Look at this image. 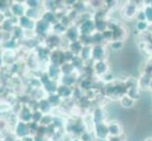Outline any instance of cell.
Here are the masks:
<instances>
[{
  "label": "cell",
  "instance_id": "1",
  "mask_svg": "<svg viewBox=\"0 0 152 141\" xmlns=\"http://www.w3.org/2000/svg\"><path fill=\"white\" fill-rule=\"evenodd\" d=\"M39 78L42 83V90H43L44 93H45V95L50 93H56L58 85H59L58 81L50 79L45 72H44Z\"/></svg>",
  "mask_w": 152,
  "mask_h": 141
},
{
  "label": "cell",
  "instance_id": "2",
  "mask_svg": "<svg viewBox=\"0 0 152 141\" xmlns=\"http://www.w3.org/2000/svg\"><path fill=\"white\" fill-rule=\"evenodd\" d=\"M93 134L96 140L106 141L109 137L107 122H99L93 125Z\"/></svg>",
  "mask_w": 152,
  "mask_h": 141
},
{
  "label": "cell",
  "instance_id": "3",
  "mask_svg": "<svg viewBox=\"0 0 152 141\" xmlns=\"http://www.w3.org/2000/svg\"><path fill=\"white\" fill-rule=\"evenodd\" d=\"M51 27L52 25H49L48 23H46L45 20L43 19H39L35 22L34 25V29L33 32L35 36L37 37H46L50 32H51Z\"/></svg>",
  "mask_w": 152,
  "mask_h": 141
},
{
  "label": "cell",
  "instance_id": "4",
  "mask_svg": "<svg viewBox=\"0 0 152 141\" xmlns=\"http://www.w3.org/2000/svg\"><path fill=\"white\" fill-rule=\"evenodd\" d=\"M80 36H91L96 31L93 19H89L77 25Z\"/></svg>",
  "mask_w": 152,
  "mask_h": 141
},
{
  "label": "cell",
  "instance_id": "5",
  "mask_svg": "<svg viewBox=\"0 0 152 141\" xmlns=\"http://www.w3.org/2000/svg\"><path fill=\"white\" fill-rule=\"evenodd\" d=\"M93 74L97 77H102L109 72V64L107 60L93 61L92 64Z\"/></svg>",
  "mask_w": 152,
  "mask_h": 141
},
{
  "label": "cell",
  "instance_id": "6",
  "mask_svg": "<svg viewBox=\"0 0 152 141\" xmlns=\"http://www.w3.org/2000/svg\"><path fill=\"white\" fill-rule=\"evenodd\" d=\"M91 59L92 61L106 60V47L103 44L92 45Z\"/></svg>",
  "mask_w": 152,
  "mask_h": 141
},
{
  "label": "cell",
  "instance_id": "7",
  "mask_svg": "<svg viewBox=\"0 0 152 141\" xmlns=\"http://www.w3.org/2000/svg\"><path fill=\"white\" fill-rule=\"evenodd\" d=\"M9 10L10 12L12 13V17L14 18H20L21 16L25 15L26 12V6L23 2H19V1H13L12 4H10L9 6Z\"/></svg>",
  "mask_w": 152,
  "mask_h": 141
},
{
  "label": "cell",
  "instance_id": "8",
  "mask_svg": "<svg viewBox=\"0 0 152 141\" xmlns=\"http://www.w3.org/2000/svg\"><path fill=\"white\" fill-rule=\"evenodd\" d=\"M64 61V50L62 49H55L51 50L49 56H48V63L53 64L56 66H61Z\"/></svg>",
  "mask_w": 152,
  "mask_h": 141
},
{
  "label": "cell",
  "instance_id": "9",
  "mask_svg": "<svg viewBox=\"0 0 152 141\" xmlns=\"http://www.w3.org/2000/svg\"><path fill=\"white\" fill-rule=\"evenodd\" d=\"M109 137H121L124 134L123 125L117 121H111L107 122Z\"/></svg>",
  "mask_w": 152,
  "mask_h": 141
},
{
  "label": "cell",
  "instance_id": "10",
  "mask_svg": "<svg viewBox=\"0 0 152 141\" xmlns=\"http://www.w3.org/2000/svg\"><path fill=\"white\" fill-rule=\"evenodd\" d=\"M121 12L122 16L124 18H126L127 20H132L136 17V14H137L138 12L137 5L134 4L133 2H128L127 4H125Z\"/></svg>",
  "mask_w": 152,
  "mask_h": 141
},
{
  "label": "cell",
  "instance_id": "11",
  "mask_svg": "<svg viewBox=\"0 0 152 141\" xmlns=\"http://www.w3.org/2000/svg\"><path fill=\"white\" fill-rule=\"evenodd\" d=\"M29 134L28 123L17 121L13 126V135L15 138H23L26 135Z\"/></svg>",
  "mask_w": 152,
  "mask_h": 141
},
{
  "label": "cell",
  "instance_id": "12",
  "mask_svg": "<svg viewBox=\"0 0 152 141\" xmlns=\"http://www.w3.org/2000/svg\"><path fill=\"white\" fill-rule=\"evenodd\" d=\"M17 121H23L25 123H29L32 121V111L25 104L21 106L19 112L17 113Z\"/></svg>",
  "mask_w": 152,
  "mask_h": 141
},
{
  "label": "cell",
  "instance_id": "13",
  "mask_svg": "<svg viewBox=\"0 0 152 141\" xmlns=\"http://www.w3.org/2000/svg\"><path fill=\"white\" fill-rule=\"evenodd\" d=\"M77 72L74 74H69V75H64V74H61L59 79H58V83L61 85H64L67 87H73L77 85V79H78V76L77 75Z\"/></svg>",
  "mask_w": 152,
  "mask_h": 141
},
{
  "label": "cell",
  "instance_id": "14",
  "mask_svg": "<svg viewBox=\"0 0 152 141\" xmlns=\"http://www.w3.org/2000/svg\"><path fill=\"white\" fill-rule=\"evenodd\" d=\"M80 33H78L77 27V25H71L70 27H68L65 31V33L64 35V40L67 41L68 43H72V41H76L80 40Z\"/></svg>",
  "mask_w": 152,
  "mask_h": 141
},
{
  "label": "cell",
  "instance_id": "15",
  "mask_svg": "<svg viewBox=\"0 0 152 141\" xmlns=\"http://www.w3.org/2000/svg\"><path fill=\"white\" fill-rule=\"evenodd\" d=\"M56 93L58 94L62 101H65V100H69V99L72 98V94H73V87H67L64 85H61L59 84L57 87V90Z\"/></svg>",
  "mask_w": 152,
  "mask_h": 141
},
{
  "label": "cell",
  "instance_id": "16",
  "mask_svg": "<svg viewBox=\"0 0 152 141\" xmlns=\"http://www.w3.org/2000/svg\"><path fill=\"white\" fill-rule=\"evenodd\" d=\"M17 25H19L21 28L24 29L26 32L27 31H33L35 21L30 20L26 15H23V16H21L20 18L17 19Z\"/></svg>",
  "mask_w": 152,
  "mask_h": 141
},
{
  "label": "cell",
  "instance_id": "17",
  "mask_svg": "<svg viewBox=\"0 0 152 141\" xmlns=\"http://www.w3.org/2000/svg\"><path fill=\"white\" fill-rule=\"evenodd\" d=\"M17 53L15 50H3V64L10 66L16 62Z\"/></svg>",
  "mask_w": 152,
  "mask_h": 141
},
{
  "label": "cell",
  "instance_id": "18",
  "mask_svg": "<svg viewBox=\"0 0 152 141\" xmlns=\"http://www.w3.org/2000/svg\"><path fill=\"white\" fill-rule=\"evenodd\" d=\"M107 115L106 112L103 108L97 107L95 110L93 111L92 116H91V119L93 121V124L95 123H99V122H106V119H107Z\"/></svg>",
  "mask_w": 152,
  "mask_h": 141
},
{
  "label": "cell",
  "instance_id": "19",
  "mask_svg": "<svg viewBox=\"0 0 152 141\" xmlns=\"http://www.w3.org/2000/svg\"><path fill=\"white\" fill-rule=\"evenodd\" d=\"M45 72H46V74L48 75V77L50 78V79H53V80H56V81H58V79H59V77L61 75L60 67L53 65V64H49V63H48V65H46Z\"/></svg>",
  "mask_w": 152,
  "mask_h": 141
},
{
  "label": "cell",
  "instance_id": "20",
  "mask_svg": "<svg viewBox=\"0 0 152 141\" xmlns=\"http://www.w3.org/2000/svg\"><path fill=\"white\" fill-rule=\"evenodd\" d=\"M17 25V18H9V19H5V21L2 23V25H0L1 27V31L5 33H9L10 34V32L12 31L13 27Z\"/></svg>",
  "mask_w": 152,
  "mask_h": 141
},
{
  "label": "cell",
  "instance_id": "21",
  "mask_svg": "<svg viewBox=\"0 0 152 141\" xmlns=\"http://www.w3.org/2000/svg\"><path fill=\"white\" fill-rule=\"evenodd\" d=\"M38 110L44 115L51 114L52 110H53V107L50 106V103L45 99V97H44L38 100Z\"/></svg>",
  "mask_w": 152,
  "mask_h": 141
},
{
  "label": "cell",
  "instance_id": "22",
  "mask_svg": "<svg viewBox=\"0 0 152 141\" xmlns=\"http://www.w3.org/2000/svg\"><path fill=\"white\" fill-rule=\"evenodd\" d=\"M46 100L48 101V103H50V106L53 107V109L56 108H60L61 103H62V100L58 96L57 93H50V94H46L45 96Z\"/></svg>",
  "mask_w": 152,
  "mask_h": 141
},
{
  "label": "cell",
  "instance_id": "23",
  "mask_svg": "<svg viewBox=\"0 0 152 141\" xmlns=\"http://www.w3.org/2000/svg\"><path fill=\"white\" fill-rule=\"evenodd\" d=\"M41 19L45 20L46 23H48L51 25L59 22V18H58L57 14L54 12H48V10H44L43 13H42Z\"/></svg>",
  "mask_w": 152,
  "mask_h": 141
},
{
  "label": "cell",
  "instance_id": "24",
  "mask_svg": "<svg viewBox=\"0 0 152 141\" xmlns=\"http://www.w3.org/2000/svg\"><path fill=\"white\" fill-rule=\"evenodd\" d=\"M43 9H28L26 8V12H25V15L28 18H29L32 21H37L41 18L42 13H43Z\"/></svg>",
  "mask_w": 152,
  "mask_h": 141
},
{
  "label": "cell",
  "instance_id": "25",
  "mask_svg": "<svg viewBox=\"0 0 152 141\" xmlns=\"http://www.w3.org/2000/svg\"><path fill=\"white\" fill-rule=\"evenodd\" d=\"M60 72H61V74H64V75L74 74L77 72L75 68L71 64V62H64V63L60 66Z\"/></svg>",
  "mask_w": 152,
  "mask_h": 141
},
{
  "label": "cell",
  "instance_id": "26",
  "mask_svg": "<svg viewBox=\"0 0 152 141\" xmlns=\"http://www.w3.org/2000/svg\"><path fill=\"white\" fill-rule=\"evenodd\" d=\"M82 47H83L82 43L80 41V40H78L72 41V43H68L67 49L69 50L73 55L78 56V54H80V52L81 49H82Z\"/></svg>",
  "mask_w": 152,
  "mask_h": 141
},
{
  "label": "cell",
  "instance_id": "27",
  "mask_svg": "<svg viewBox=\"0 0 152 141\" xmlns=\"http://www.w3.org/2000/svg\"><path fill=\"white\" fill-rule=\"evenodd\" d=\"M119 103H120L121 107H123L125 109L132 108L134 106V104H135V101L132 100L130 97H129L127 94H125V95H123L121 98L119 99Z\"/></svg>",
  "mask_w": 152,
  "mask_h": 141
},
{
  "label": "cell",
  "instance_id": "28",
  "mask_svg": "<svg viewBox=\"0 0 152 141\" xmlns=\"http://www.w3.org/2000/svg\"><path fill=\"white\" fill-rule=\"evenodd\" d=\"M10 36H12V38L14 39L15 40L20 41L23 39H25V30L21 28L19 25H16L13 27L12 32H10Z\"/></svg>",
  "mask_w": 152,
  "mask_h": 141
},
{
  "label": "cell",
  "instance_id": "29",
  "mask_svg": "<svg viewBox=\"0 0 152 141\" xmlns=\"http://www.w3.org/2000/svg\"><path fill=\"white\" fill-rule=\"evenodd\" d=\"M91 50H92V46H83L81 51L80 52V54H78V56L83 60L84 63L92 60L91 59Z\"/></svg>",
  "mask_w": 152,
  "mask_h": 141
},
{
  "label": "cell",
  "instance_id": "30",
  "mask_svg": "<svg viewBox=\"0 0 152 141\" xmlns=\"http://www.w3.org/2000/svg\"><path fill=\"white\" fill-rule=\"evenodd\" d=\"M66 27L64 25H61L60 22H58L57 24L53 25L51 27V33H53L57 36H60V37H64V35L66 31Z\"/></svg>",
  "mask_w": 152,
  "mask_h": 141
},
{
  "label": "cell",
  "instance_id": "31",
  "mask_svg": "<svg viewBox=\"0 0 152 141\" xmlns=\"http://www.w3.org/2000/svg\"><path fill=\"white\" fill-rule=\"evenodd\" d=\"M17 44H18V41L10 37V39L5 40L0 46H1L2 50H15L16 49Z\"/></svg>",
  "mask_w": 152,
  "mask_h": 141
},
{
  "label": "cell",
  "instance_id": "32",
  "mask_svg": "<svg viewBox=\"0 0 152 141\" xmlns=\"http://www.w3.org/2000/svg\"><path fill=\"white\" fill-rule=\"evenodd\" d=\"M71 64L73 65V67L75 68V70L77 72H80L83 70V68L85 66V63L83 62V60L80 59L78 56H75L74 59L71 60Z\"/></svg>",
  "mask_w": 152,
  "mask_h": 141
},
{
  "label": "cell",
  "instance_id": "33",
  "mask_svg": "<svg viewBox=\"0 0 152 141\" xmlns=\"http://www.w3.org/2000/svg\"><path fill=\"white\" fill-rule=\"evenodd\" d=\"M78 87H80L84 92H87L93 88L94 83L90 78H84V79L80 81V83H78Z\"/></svg>",
  "mask_w": 152,
  "mask_h": 141
},
{
  "label": "cell",
  "instance_id": "34",
  "mask_svg": "<svg viewBox=\"0 0 152 141\" xmlns=\"http://www.w3.org/2000/svg\"><path fill=\"white\" fill-rule=\"evenodd\" d=\"M151 75L148 74H145L142 75V77L140 78L139 81L137 82L138 83V86H141V87H144V88H146V87H149V85H150V82H151Z\"/></svg>",
  "mask_w": 152,
  "mask_h": 141
},
{
  "label": "cell",
  "instance_id": "35",
  "mask_svg": "<svg viewBox=\"0 0 152 141\" xmlns=\"http://www.w3.org/2000/svg\"><path fill=\"white\" fill-rule=\"evenodd\" d=\"M91 41H92V45L95 44H103V37H102V33L101 32H97L95 31L91 36Z\"/></svg>",
  "mask_w": 152,
  "mask_h": 141
},
{
  "label": "cell",
  "instance_id": "36",
  "mask_svg": "<svg viewBox=\"0 0 152 141\" xmlns=\"http://www.w3.org/2000/svg\"><path fill=\"white\" fill-rule=\"evenodd\" d=\"M24 4L26 8L28 9H42V6H43V2L39 0H27V1H24Z\"/></svg>",
  "mask_w": 152,
  "mask_h": 141
},
{
  "label": "cell",
  "instance_id": "37",
  "mask_svg": "<svg viewBox=\"0 0 152 141\" xmlns=\"http://www.w3.org/2000/svg\"><path fill=\"white\" fill-rule=\"evenodd\" d=\"M126 94H127L129 97L132 98V100H134L135 102L140 98V92L138 90V87H129V88H128Z\"/></svg>",
  "mask_w": 152,
  "mask_h": 141
},
{
  "label": "cell",
  "instance_id": "38",
  "mask_svg": "<svg viewBox=\"0 0 152 141\" xmlns=\"http://www.w3.org/2000/svg\"><path fill=\"white\" fill-rule=\"evenodd\" d=\"M84 91H83L81 88L78 86H75L73 87V94H72V98H74L75 100H77V102L81 99L83 96H84Z\"/></svg>",
  "mask_w": 152,
  "mask_h": 141
},
{
  "label": "cell",
  "instance_id": "39",
  "mask_svg": "<svg viewBox=\"0 0 152 141\" xmlns=\"http://www.w3.org/2000/svg\"><path fill=\"white\" fill-rule=\"evenodd\" d=\"M78 138H80V141H95L96 140L93 132L88 131V130L85 132H83L80 137H78Z\"/></svg>",
  "mask_w": 152,
  "mask_h": 141
},
{
  "label": "cell",
  "instance_id": "40",
  "mask_svg": "<svg viewBox=\"0 0 152 141\" xmlns=\"http://www.w3.org/2000/svg\"><path fill=\"white\" fill-rule=\"evenodd\" d=\"M52 121H53V115L52 114H46L43 116V119H42L41 122L39 123L40 125H43V126H46L48 127L52 124Z\"/></svg>",
  "mask_w": 152,
  "mask_h": 141
},
{
  "label": "cell",
  "instance_id": "41",
  "mask_svg": "<svg viewBox=\"0 0 152 141\" xmlns=\"http://www.w3.org/2000/svg\"><path fill=\"white\" fill-rule=\"evenodd\" d=\"M124 45V41L122 40H112L111 43H109V46L111 47V49L113 51H119L122 49Z\"/></svg>",
  "mask_w": 152,
  "mask_h": 141
},
{
  "label": "cell",
  "instance_id": "42",
  "mask_svg": "<svg viewBox=\"0 0 152 141\" xmlns=\"http://www.w3.org/2000/svg\"><path fill=\"white\" fill-rule=\"evenodd\" d=\"M135 27H136V29L140 31V32H144V31L148 29L149 24L146 22V21H138V22L136 23Z\"/></svg>",
  "mask_w": 152,
  "mask_h": 141
},
{
  "label": "cell",
  "instance_id": "43",
  "mask_svg": "<svg viewBox=\"0 0 152 141\" xmlns=\"http://www.w3.org/2000/svg\"><path fill=\"white\" fill-rule=\"evenodd\" d=\"M43 116H44V114L41 113L39 110L33 111L32 112V121L39 124L42 121V119H43Z\"/></svg>",
  "mask_w": 152,
  "mask_h": 141
},
{
  "label": "cell",
  "instance_id": "44",
  "mask_svg": "<svg viewBox=\"0 0 152 141\" xmlns=\"http://www.w3.org/2000/svg\"><path fill=\"white\" fill-rule=\"evenodd\" d=\"M144 12L145 15V19L148 23H151L152 24V9L150 8V6H146L144 9Z\"/></svg>",
  "mask_w": 152,
  "mask_h": 141
},
{
  "label": "cell",
  "instance_id": "45",
  "mask_svg": "<svg viewBox=\"0 0 152 141\" xmlns=\"http://www.w3.org/2000/svg\"><path fill=\"white\" fill-rule=\"evenodd\" d=\"M9 126V121L7 119L0 118V133H4L8 129Z\"/></svg>",
  "mask_w": 152,
  "mask_h": 141
},
{
  "label": "cell",
  "instance_id": "46",
  "mask_svg": "<svg viewBox=\"0 0 152 141\" xmlns=\"http://www.w3.org/2000/svg\"><path fill=\"white\" fill-rule=\"evenodd\" d=\"M135 18L137 19L138 21H146L145 15V12H144V9H138L137 14H136Z\"/></svg>",
  "mask_w": 152,
  "mask_h": 141
},
{
  "label": "cell",
  "instance_id": "47",
  "mask_svg": "<svg viewBox=\"0 0 152 141\" xmlns=\"http://www.w3.org/2000/svg\"><path fill=\"white\" fill-rule=\"evenodd\" d=\"M106 141H124L123 135L121 137H109Z\"/></svg>",
  "mask_w": 152,
  "mask_h": 141
},
{
  "label": "cell",
  "instance_id": "48",
  "mask_svg": "<svg viewBox=\"0 0 152 141\" xmlns=\"http://www.w3.org/2000/svg\"><path fill=\"white\" fill-rule=\"evenodd\" d=\"M21 141H34V137L33 135H30V134H28L24 137L23 138H20Z\"/></svg>",
  "mask_w": 152,
  "mask_h": 141
},
{
  "label": "cell",
  "instance_id": "49",
  "mask_svg": "<svg viewBox=\"0 0 152 141\" xmlns=\"http://www.w3.org/2000/svg\"><path fill=\"white\" fill-rule=\"evenodd\" d=\"M5 19H6V17H5L4 12H1V10H0V25H2V23L5 21Z\"/></svg>",
  "mask_w": 152,
  "mask_h": 141
},
{
  "label": "cell",
  "instance_id": "50",
  "mask_svg": "<svg viewBox=\"0 0 152 141\" xmlns=\"http://www.w3.org/2000/svg\"><path fill=\"white\" fill-rule=\"evenodd\" d=\"M3 66H4V64H3V50L0 48V68Z\"/></svg>",
  "mask_w": 152,
  "mask_h": 141
},
{
  "label": "cell",
  "instance_id": "51",
  "mask_svg": "<svg viewBox=\"0 0 152 141\" xmlns=\"http://www.w3.org/2000/svg\"><path fill=\"white\" fill-rule=\"evenodd\" d=\"M71 141H80V138H78V137H74V138L71 139Z\"/></svg>",
  "mask_w": 152,
  "mask_h": 141
},
{
  "label": "cell",
  "instance_id": "52",
  "mask_svg": "<svg viewBox=\"0 0 152 141\" xmlns=\"http://www.w3.org/2000/svg\"><path fill=\"white\" fill-rule=\"evenodd\" d=\"M13 141H21V139H20V138H15Z\"/></svg>",
  "mask_w": 152,
  "mask_h": 141
},
{
  "label": "cell",
  "instance_id": "53",
  "mask_svg": "<svg viewBox=\"0 0 152 141\" xmlns=\"http://www.w3.org/2000/svg\"><path fill=\"white\" fill-rule=\"evenodd\" d=\"M149 3H150V4H149V6H150V8L152 9V1H149Z\"/></svg>",
  "mask_w": 152,
  "mask_h": 141
},
{
  "label": "cell",
  "instance_id": "54",
  "mask_svg": "<svg viewBox=\"0 0 152 141\" xmlns=\"http://www.w3.org/2000/svg\"><path fill=\"white\" fill-rule=\"evenodd\" d=\"M1 72H2V71H1V68H0V76H1V74H2Z\"/></svg>",
  "mask_w": 152,
  "mask_h": 141
},
{
  "label": "cell",
  "instance_id": "55",
  "mask_svg": "<svg viewBox=\"0 0 152 141\" xmlns=\"http://www.w3.org/2000/svg\"><path fill=\"white\" fill-rule=\"evenodd\" d=\"M95 141H96V140H95Z\"/></svg>",
  "mask_w": 152,
  "mask_h": 141
}]
</instances>
